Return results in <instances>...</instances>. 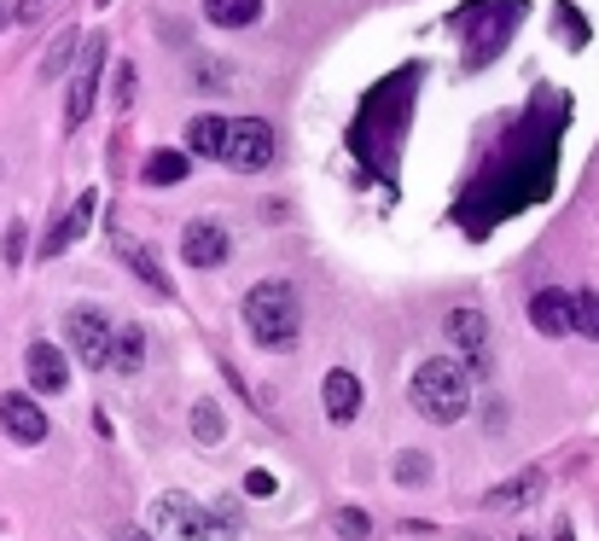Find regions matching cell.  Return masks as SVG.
Masks as SVG:
<instances>
[{
	"label": "cell",
	"instance_id": "6da1fadb",
	"mask_svg": "<svg viewBox=\"0 0 599 541\" xmlns=\"http://www.w3.org/2000/svg\"><path fill=\"white\" fill-rule=\"evenodd\" d=\"M245 327L262 349H291L303 332V297L291 280H262L245 292Z\"/></svg>",
	"mask_w": 599,
	"mask_h": 541
},
{
	"label": "cell",
	"instance_id": "7a4b0ae2",
	"mask_svg": "<svg viewBox=\"0 0 599 541\" xmlns=\"http://www.w3.org/2000/svg\"><path fill=\"white\" fill-rule=\"evenodd\" d=\"M407 396H414V408L425 419L454 426V419H466V408H472V367L466 361H449V355H431V361H419Z\"/></svg>",
	"mask_w": 599,
	"mask_h": 541
},
{
	"label": "cell",
	"instance_id": "3957f363",
	"mask_svg": "<svg viewBox=\"0 0 599 541\" xmlns=\"http://www.w3.org/2000/svg\"><path fill=\"white\" fill-rule=\"evenodd\" d=\"M151 518L175 541H239V518L228 506H210V501H193V495H158Z\"/></svg>",
	"mask_w": 599,
	"mask_h": 541
},
{
	"label": "cell",
	"instance_id": "277c9868",
	"mask_svg": "<svg viewBox=\"0 0 599 541\" xmlns=\"http://www.w3.org/2000/svg\"><path fill=\"white\" fill-rule=\"evenodd\" d=\"M64 337H71V349H76V361H88L94 373L99 367H111V349H117V327L99 309H88V303H82V309H71L64 315Z\"/></svg>",
	"mask_w": 599,
	"mask_h": 541
},
{
	"label": "cell",
	"instance_id": "5b68a950",
	"mask_svg": "<svg viewBox=\"0 0 599 541\" xmlns=\"http://www.w3.org/2000/svg\"><path fill=\"white\" fill-rule=\"evenodd\" d=\"M99 76H106V36L82 41V64H76V76H71V106H64V128L88 123V111H94V99H99Z\"/></svg>",
	"mask_w": 599,
	"mask_h": 541
},
{
	"label": "cell",
	"instance_id": "8992f818",
	"mask_svg": "<svg viewBox=\"0 0 599 541\" xmlns=\"http://www.w3.org/2000/svg\"><path fill=\"white\" fill-rule=\"evenodd\" d=\"M228 163L239 169V175H256V169L273 163V128L262 123V116H239L233 134H228Z\"/></svg>",
	"mask_w": 599,
	"mask_h": 541
},
{
	"label": "cell",
	"instance_id": "52a82bcc",
	"mask_svg": "<svg viewBox=\"0 0 599 541\" xmlns=\"http://www.w3.org/2000/svg\"><path fill=\"white\" fill-rule=\"evenodd\" d=\"M0 431H7L12 443H24V448L41 443L47 437V408L36 396H24V391H7L0 396Z\"/></svg>",
	"mask_w": 599,
	"mask_h": 541
},
{
	"label": "cell",
	"instance_id": "ba28073f",
	"mask_svg": "<svg viewBox=\"0 0 599 541\" xmlns=\"http://www.w3.org/2000/svg\"><path fill=\"white\" fill-rule=\"evenodd\" d=\"M529 327H536L541 337H564L576 332V297L559 292V285H547V292L529 297Z\"/></svg>",
	"mask_w": 599,
	"mask_h": 541
},
{
	"label": "cell",
	"instance_id": "9c48e42d",
	"mask_svg": "<svg viewBox=\"0 0 599 541\" xmlns=\"http://www.w3.org/2000/svg\"><path fill=\"white\" fill-rule=\"evenodd\" d=\"M228 250H233V239H228V228H221V222H193L181 233L186 268H221V262H228Z\"/></svg>",
	"mask_w": 599,
	"mask_h": 541
},
{
	"label": "cell",
	"instance_id": "30bf717a",
	"mask_svg": "<svg viewBox=\"0 0 599 541\" xmlns=\"http://www.w3.org/2000/svg\"><path fill=\"white\" fill-rule=\"evenodd\" d=\"M24 373H29V384H36L41 396H64V384H71V361H64V349H53V344H29Z\"/></svg>",
	"mask_w": 599,
	"mask_h": 541
},
{
	"label": "cell",
	"instance_id": "8fae6325",
	"mask_svg": "<svg viewBox=\"0 0 599 541\" xmlns=\"http://www.w3.org/2000/svg\"><path fill=\"white\" fill-rule=\"evenodd\" d=\"M320 402H327V419H332V426H350V419L362 414V379L344 373V367H332L327 384H320Z\"/></svg>",
	"mask_w": 599,
	"mask_h": 541
},
{
	"label": "cell",
	"instance_id": "7c38bea8",
	"mask_svg": "<svg viewBox=\"0 0 599 541\" xmlns=\"http://www.w3.org/2000/svg\"><path fill=\"white\" fill-rule=\"evenodd\" d=\"M541 489H547V478H541V466H524L518 478H506V483H494L489 495H484V506H494V513H512V506H536L541 501Z\"/></svg>",
	"mask_w": 599,
	"mask_h": 541
},
{
	"label": "cell",
	"instance_id": "4fadbf2b",
	"mask_svg": "<svg viewBox=\"0 0 599 541\" xmlns=\"http://www.w3.org/2000/svg\"><path fill=\"white\" fill-rule=\"evenodd\" d=\"M94 210H99V193H82L76 205H71V216H64V222L41 239V257H59V250L71 245V239H82V233L94 228Z\"/></svg>",
	"mask_w": 599,
	"mask_h": 541
},
{
	"label": "cell",
	"instance_id": "5bb4252c",
	"mask_svg": "<svg viewBox=\"0 0 599 541\" xmlns=\"http://www.w3.org/2000/svg\"><path fill=\"white\" fill-rule=\"evenodd\" d=\"M228 134H233L228 116H193L186 123V151L193 158H228Z\"/></svg>",
	"mask_w": 599,
	"mask_h": 541
},
{
	"label": "cell",
	"instance_id": "9a60e30c",
	"mask_svg": "<svg viewBox=\"0 0 599 541\" xmlns=\"http://www.w3.org/2000/svg\"><path fill=\"white\" fill-rule=\"evenodd\" d=\"M117 257H123V262H129L134 274H140V280H146L158 297H175V285H169V274L158 268V257H151V250H140V245L129 239V233H117Z\"/></svg>",
	"mask_w": 599,
	"mask_h": 541
},
{
	"label": "cell",
	"instance_id": "2e32d148",
	"mask_svg": "<svg viewBox=\"0 0 599 541\" xmlns=\"http://www.w3.org/2000/svg\"><path fill=\"white\" fill-rule=\"evenodd\" d=\"M204 19L216 29H250L262 19V0H204Z\"/></svg>",
	"mask_w": 599,
	"mask_h": 541
},
{
	"label": "cell",
	"instance_id": "e0dca14e",
	"mask_svg": "<svg viewBox=\"0 0 599 541\" xmlns=\"http://www.w3.org/2000/svg\"><path fill=\"white\" fill-rule=\"evenodd\" d=\"M442 327H449V337L460 349H472V355H484V337H489V320L477 315V309H449V320H442Z\"/></svg>",
	"mask_w": 599,
	"mask_h": 541
},
{
	"label": "cell",
	"instance_id": "ac0fdd59",
	"mask_svg": "<svg viewBox=\"0 0 599 541\" xmlns=\"http://www.w3.org/2000/svg\"><path fill=\"white\" fill-rule=\"evenodd\" d=\"M111 367L117 373H140L146 367V327H117V349H111Z\"/></svg>",
	"mask_w": 599,
	"mask_h": 541
},
{
	"label": "cell",
	"instance_id": "d6986e66",
	"mask_svg": "<svg viewBox=\"0 0 599 541\" xmlns=\"http://www.w3.org/2000/svg\"><path fill=\"white\" fill-rule=\"evenodd\" d=\"M140 175L151 181V187H175V181L193 175V163H186V151H151Z\"/></svg>",
	"mask_w": 599,
	"mask_h": 541
},
{
	"label": "cell",
	"instance_id": "ffe728a7",
	"mask_svg": "<svg viewBox=\"0 0 599 541\" xmlns=\"http://www.w3.org/2000/svg\"><path fill=\"white\" fill-rule=\"evenodd\" d=\"M193 431H198V443H221V431H228V426H221L216 402H198V408H193Z\"/></svg>",
	"mask_w": 599,
	"mask_h": 541
},
{
	"label": "cell",
	"instance_id": "44dd1931",
	"mask_svg": "<svg viewBox=\"0 0 599 541\" xmlns=\"http://www.w3.org/2000/svg\"><path fill=\"white\" fill-rule=\"evenodd\" d=\"M332 524H338V536H344V541H367V536H372L367 513H355V506H338V513H332Z\"/></svg>",
	"mask_w": 599,
	"mask_h": 541
},
{
	"label": "cell",
	"instance_id": "7402d4cb",
	"mask_svg": "<svg viewBox=\"0 0 599 541\" xmlns=\"http://www.w3.org/2000/svg\"><path fill=\"white\" fill-rule=\"evenodd\" d=\"M71 53H76V29H64V36H59L53 47H47V59H41V71H47V76H59V71H64V64H71Z\"/></svg>",
	"mask_w": 599,
	"mask_h": 541
},
{
	"label": "cell",
	"instance_id": "603a6c76",
	"mask_svg": "<svg viewBox=\"0 0 599 541\" xmlns=\"http://www.w3.org/2000/svg\"><path fill=\"white\" fill-rule=\"evenodd\" d=\"M576 332L599 337V292H582V297H576Z\"/></svg>",
	"mask_w": 599,
	"mask_h": 541
},
{
	"label": "cell",
	"instance_id": "cb8c5ba5",
	"mask_svg": "<svg viewBox=\"0 0 599 541\" xmlns=\"http://www.w3.org/2000/svg\"><path fill=\"white\" fill-rule=\"evenodd\" d=\"M396 478H402V483H425V478H431V460H425V454H402V460H396Z\"/></svg>",
	"mask_w": 599,
	"mask_h": 541
},
{
	"label": "cell",
	"instance_id": "d4e9b609",
	"mask_svg": "<svg viewBox=\"0 0 599 541\" xmlns=\"http://www.w3.org/2000/svg\"><path fill=\"white\" fill-rule=\"evenodd\" d=\"M19 262H24V228L12 222L7 228V268H19Z\"/></svg>",
	"mask_w": 599,
	"mask_h": 541
},
{
	"label": "cell",
	"instance_id": "484cf974",
	"mask_svg": "<svg viewBox=\"0 0 599 541\" xmlns=\"http://www.w3.org/2000/svg\"><path fill=\"white\" fill-rule=\"evenodd\" d=\"M134 99V64H117V106Z\"/></svg>",
	"mask_w": 599,
	"mask_h": 541
},
{
	"label": "cell",
	"instance_id": "4316f807",
	"mask_svg": "<svg viewBox=\"0 0 599 541\" xmlns=\"http://www.w3.org/2000/svg\"><path fill=\"white\" fill-rule=\"evenodd\" d=\"M559 29H571V47H582V41H588V36H582V19H576L571 7H559Z\"/></svg>",
	"mask_w": 599,
	"mask_h": 541
},
{
	"label": "cell",
	"instance_id": "83f0119b",
	"mask_svg": "<svg viewBox=\"0 0 599 541\" xmlns=\"http://www.w3.org/2000/svg\"><path fill=\"white\" fill-rule=\"evenodd\" d=\"M245 489H250V495H273V478H268V471H250Z\"/></svg>",
	"mask_w": 599,
	"mask_h": 541
},
{
	"label": "cell",
	"instance_id": "f1b7e54d",
	"mask_svg": "<svg viewBox=\"0 0 599 541\" xmlns=\"http://www.w3.org/2000/svg\"><path fill=\"white\" fill-rule=\"evenodd\" d=\"M41 12H47V0H19V19H24V24H36Z\"/></svg>",
	"mask_w": 599,
	"mask_h": 541
},
{
	"label": "cell",
	"instance_id": "f546056e",
	"mask_svg": "<svg viewBox=\"0 0 599 541\" xmlns=\"http://www.w3.org/2000/svg\"><path fill=\"white\" fill-rule=\"evenodd\" d=\"M117 541H151L146 530H134V524H117Z\"/></svg>",
	"mask_w": 599,
	"mask_h": 541
},
{
	"label": "cell",
	"instance_id": "4dcf8cb0",
	"mask_svg": "<svg viewBox=\"0 0 599 541\" xmlns=\"http://www.w3.org/2000/svg\"><path fill=\"white\" fill-rule=\"evenodd\" d=\"M12 19H19V0H0V29H7Z\"/></svg>",
	"mask_w": 599,
	"mask_h": 541
},
{
	"label": "cell",
	"instance_id": "1f68e13d",
	"mask_svg": "<svg viewBox=\"0 0 599 541\" xmlns=\"http://www.w3.org/2000/svg\"><path fill=\"white\" fill-rule=\"evenodd\" d=\"M553 541H576V536H571V524H559V530H553Z\"/></svg>",
	"mask_w": 599,
	"mask_h": 541
}]
</instances>
